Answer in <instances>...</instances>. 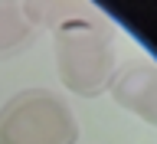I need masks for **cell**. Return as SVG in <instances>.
<instances>
[{
	"mask_svg": "<svg viewBox=\"0 0 157 144\" xmlns=\"http://www.w3.org/2000/svg\"><path fill=\"white\" fill-rule=\"evenodd\" d=\"M111 95L121 108L134 111L147 125H157V69L154 66H128L111 79Z\"/></svg>",
	"mask_w": 157,
	"mask_h": 144,
	"instance_id": "3",
	"label": "cell"
},
{
	"mask_svg": "<svg viewBox=\"0 0 157 144\" xmlns=\"http://www.w3.org/2000/svg\"><path fill=\"white\" fill-rule=\"evenodd\" d=\"M78 125L69 105L46 88L17 92L0 108V144H75Z\"/></svg>",
	"mask_w": 157,
	"mask_h": 144,
	"instance_id": "2",
	"label": "cell"
},
{
	"mask_svg": "<svg viewBox=\"0 0 157 144\" xmlns=\"http://www.w3.org/2000/svg\"><path fill=\"white\" fill-rule=\"evenodd\" d=\"M33 36L36 33L29 23V10H23L20 3H0V59L29 46Z\"/></svg>",
	"mask_w": 157,
	"mask_h": 144,
	"instance_id": "4",
	"label": "cell"
},
{
	"mask_svg": "<svg viewBox=\"0 0 157 144\" xmlns=\"http://www.w3.org/2000/svg\"><path fill=\"white\" fill-rule=\"evenodd\" d=\"M56 69L69 92L75 95H101L111 85L115 72V49L108 29L95 20H66L56 29Z\"/></svg>",
	"mask_w": 157,
	"mask_h": 144,
	"instance_id": "1",
	"label": "cell"
}]
</instances>
